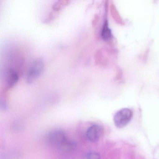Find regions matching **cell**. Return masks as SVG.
Instances as JSON below:
<instances>
[{
  "label": "cell",
  "mask_w": 159,
  "mask_h": 159,
  "mask_svg": "<svg viewBox=\"0 0 159 159\" xmlns=\"http://www.w3.org/2000/svg\"><path fill=\"white\" fill-rule=\"evenodd\" d=\"M103 133V128L98 124H94L87 129L86 137L92 142L98 141Z\"/></svg>",
  "instance_id": "obj_4"
},
{
  "label": "cell",
  "mask_w": 159,
  "mask_h": 159,
  "mask_svg": "<svg viewBox=\"0 0 159 159\" xmlns=\"http://www.w3.org/2000/svg\"><path fill=\"white\" fill-rule=\"evenodd\" d=\"M44 63L40 58L33 60L29 67L26 74V81L28 83L35 81L43 72Z\"/></svg>",
  "instance_id": "obj_1"
},
{
  "label": "cell",
  "mask_w": 159,
  "mask_h": 159,
  "mask_svg": "<svg viewBox=\"0 0 159 159\" xmlns=\"http://www.w3.org/2000/svg\"><path fill=\"white\" fill-rule=\"evenodd\" d=\"M67 139L65 133L63 131L59 130L51 131L48 134L47 137L48 143L50 145L57 148Z\"/></svg>",
  "instance_id": "obj_3"
},
{
  "label": "cell",
  "mask_w": 159,
  "mask_h": 159,
  "mask_svg": "<svg viewBox=\"0 0 159 159\" xmlns=\"http://www.w3.org/2000/svg\"><path fill=\"white\" fill-rule=\"evenodd\" d=\"M133 112L128 108H123L116 112L113 121L118 128H123L128 124L132 119Z\"/></svg>",
  "instance_id": "obj_2"
},
{
  "label": "cell",
  "mask_w": 159,
  "mask_h": 159,
  "mask_svg": "<svg viewBox=\"0 0 159 159\" xmlns=\"http://www.w3.org/2000/svg\"><path fill=\"white\" fill-rule=\"evenodd\" d=\"M57 148L61 152L64 153H71L75 151L77 148V143L67 139Z\"/></svg>",
  "instance_id": "obj_6"
},
{
  "label": "cell",
  "mask_w": 159,
  "mask_h": 159,
  "mask_svg": "<svg viewBox=\"0 0 159 159\" xmlns=\"http://www.w3.org/2000/svg\"><path fill=\"white\" fill-rule=\"evenodd\" d=\"M4 79L7 88H10L17 83L19 75L15 70L9 67L4 71Z\"/></svg>",
  "instance_id": "obj_5"
},
{
  "label": "cell",
  "mask_w": 159,
  "mask_h": 159,
  "mask_svg": "<svg viewBox=\"0 0 159 159\" xmlns=\"http://www.w3.org/2000/svg\"><path fill=\"white\" fill-rule=\"evenodd\" d=\"M101 35L102 39L105 41L110 40L112 38L111 30L109 27L108 23L107 20L104 22L102 26Z\"/></svg>",
  "instance_id": "obj_7"
},
{
  "label": "cell",
  "mask_w": 159,
  "mask_h": 159,
  "mask_svg": "<svg viewBox=\"0 0 159 159\" xmlns=\"http://www.w3.org/2000/svg\"><path fill=\"white\" fill-rule=\"evenodd\" d=\"M86 159H100L99 154L96 152H90L86 155Z\"/></svg>",
  "instance_id": "obj_8"
}]
</instances>
